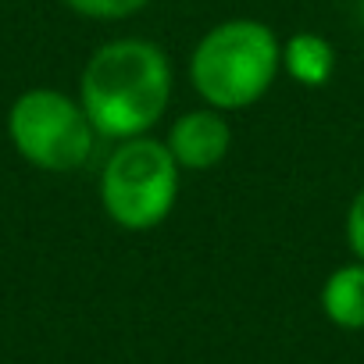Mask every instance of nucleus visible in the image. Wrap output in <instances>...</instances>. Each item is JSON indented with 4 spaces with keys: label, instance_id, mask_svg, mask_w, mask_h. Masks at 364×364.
I'll list each match as a JSON object with an SVG mask.
<instances>
[{
    "label": "nucleus",
    "instance_id": "f257e3e1",
    "mask_svg": "<svg viewBox=\"0 0 364 364\" xmlns=\"http://www.w3.org/2000/svg\"><path fill=\"white\" fill-rule=\"evenodd\" d=\"M171 61L139 36L107 40L79 75V104L104 139L146 136L171 104Z\"/></svg>",
    "mask_w": 364,
    "mask_h": 364
},
{
    "label": "nucleus",
    "instance_id": "f03ea898",
    "mask_svg": "<svg viewBox=\"0 0 364 364\" xmlns=\"http://www.w3.org/2000/svg\"><path fill=\"white\" fill-rule=\"evenodd\" d=\"M282 72V43L257 18H225L211 26L190 54V82L215 111L257 104Z\"/></svg>",
    "mask_w": 364,
    "mask_h": 364
},
{
    "label": "nucleus",
    "instance_id": "7ed1b4c3",
    "mask_svg": "<svg viewBox=\"0 0 364 364\" xmlns=\"http://www.w3.org/2000/svg\"><path fill=\"white\" fill-rule=\"evenodd\" d=\"M182 168L164 139L132 136L118 139L100 171V208L125 232H150L175 211Z\"/></svg>",
    "mask_w": 364,
    "mask_h": 364
},
{
    "label": "nucleus",
    "instance_id": "20e7f679",
    "mask_svg": "<svg viewBox=\"0 0 364 364\" xmlns=\"http://www.w3.org/2000/svg\"><path fill=\"white\" fill-rule=\"evenodd\" d=\"M8 136L15 150L40 171H75L93 157L97 129L86 107L61 90H26L8 111Z\"/></svg>",
    "mask_w": 364,
    "mask_h": 364
},
{
    "label": "nucleus",
    "instance_id": "39448f33",
    "mask_svg": "<svg viewBox=\"0 0 364 364\" xmlns=\"http://www.w3.org/2000/svg\"><path fill=\"white\" fill-rule=\"evenodd\" d=\"M164 146L171 150V157L182 171H211V168H218L229 157V146H232V129L225 122V111H215V107L204 104L197 111L178 114L168 125Z\"/></svg>",
    "mask_w": 364,
    "mask_h": 364
},
{
    "label": "nucleus",
    "instance_id": "423d86ee",
    "mask_svg": "<svg viewBox=\"0 0 364 364\" xmlns=\"http://www.w3.org/2000/svg\"><path fill=\"white\" fill-rule=\"evenodd\" d=\"M282 72L307 90H321L336 75V47L321 33H293L282 40Z\"/></svg>",
    "mask_w": 364,
    "mask_h": 364
},
{
    "label": "nucleus",
    "instance_id": "0eeeda50",
    "mask_svg": "<svg viewBox=\"0 0 364 364\" xmlns=\"http://www.w3.org/2000/svg\"><path fill=\"white\" fill-rule=\"evenodd\" d=\"M321 311L336 328H364V261L339 264L321 286Z\"/></svg>",
    "mask_w": 364,
    "mask_h": 364
},
{
    "label": "nucleus",
    "instance_id": "6e6552de",
    "mask_svg": "<svg viewBox=\"0 0 364 364\" xmlns=\"http://www.w3.org/2000/svg\"><path fill=\"white\" fill-rule=\"evenodd\" d=\"M150 0H65V8H72L82 18H97V22H118L129 18L136 11H143Z\"/></svg>",
    "mask_w": 364,
    "mask_h": 364
},
{
    "label": "nucleus",
    "instance_id": "1a4fd4ad",
    "mask_svg": "<svg viewBox=\"0 0 364 364\" xmlns=\"http://www.w3.org/2000/svg\"><path fill=\"white\" fill-rule=\"evenodd\" d=\"M346 247L357 261H364V186L353 193L346 208Z\"/></svg>",
    "mask_w": 364,
    "mask_h": 364
}]
</instances>
